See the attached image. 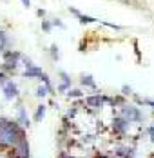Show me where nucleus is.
<instances>
[{
    "instance_id": "1",
    "label": "nucleus",
    "mask_w": 154,
    "mask_h": 158,
    "mask_svg": "<svg viewBox=\"0 0 154 158\" xmlns=\"http://www.w3.org/2000/svg\"><path fill=\"white\" fill-rule=\"evenodd\" d=\"M22 138H26V129H22L16 122L7 118L0 127V145L2 147H13Z\"/></svg>"
},
{
    "instance_id": "2",
    "label": "nucleus",
    "mask_w": 154,
    "mask_h": 158,
    "mask_svg": "<svg viewBox=\"0 0 154 158\" xmlns=\"http://www.w3.org/2000/svg\"><path fill=\"white\" fill-rule=\"evenodd\" d=\"M122 118H125L129 124L131 122H141L143 120V114H141V111L136 107V106H122Z\"/></svg>"
},
{
    "instance_id": "3",
    "label": "nucleus",
    "mask_w": 154,
    "mask_h": 158,
    "mask_svg": "<svg viewBox=\"0 0 154 158\" xmlns=\"http://www.w3.org/2000/svg\"><path fill=\"white\" fill-rule=\"evenodd\" d=\"M11 158H29V143H27V138H22V140H18L13 145Z\"/></svg>"
},
{
    "instance_id": "4",
    "label": "nucleus",
    "mask_w": 154,
    "mask_h": 158,
    "mask_svg": "<svg viewBox=\"0 0 154 158\" xmlns=\"http://www.w3.org/2000/svg\"><path fill=\"white\" fill-rule=\"evenodd\" d=\"M127 129H129V122L122 118V116H116L114 120H112V131L114 133H120V135H125L127 133Z\"/></svg>"
},
{
    "instance_id": "5",
    "label": "nucleus",
    "mask_w": 154,
    "mask_h": 158,
    "mask_svg": "<svg viewBox=\"0 0 154 158\" xmlns=\"http://www.w3.org/2000/svg\"><path fill=\"white\" fill-rule=\"evenodd\" d=\"M105 102H109V96H103V95L87 96L85 98V106H89V107H102Z\"/></svg>"
},
{
    "instance_id": "6",
    "label": "nucleus",
    "mask_w": 154,
    "mask_h": 158,
    "mask_svg": "<svg viewBox=\"0 0 154 158\" xmlns=\"http://www.w3.org/2000/svg\"><path fill=\"white\" fill-rule=\"evenodd\" d=\"M2 89H4V96L7 100H13V98L18 96V87H16V84H13V82H6L2 85Z\"/></svg>"
},
{
    "instance_id": "7",
    "label": "nucleus",
    "mask_w": 154,
    "mask_h": 158,
    "mask_svg": "<svg viewBox=\"0 0 154 158\" xmlns=\"http://www.w3.org/2000/svg\"><path fill=\"white\" fill-rule=\"evenodd\" d=\"M16 124L22 127V129H27L29 127V118H27V113H26L24 107L18 109V120H16Z\"/></svg>"
},
{
    "instance_id": "8",
    "label": "nucleus",
    "mask_w": 154,
    "mask_h": 158,
    "mask_svg": "<svg viewBox=\"0 0 154 158\" xmlns=\"http://www.w3.org/2000/svg\"><path fill=\"white\" fill-rule=\"evenodd\" d=\"M40 75H42V69L40 67H34V65H29L26 69V73H24V77H27V78H34V77L40 78Z\"/></svg>"
},
{
    "instance_id": "9",
    "label": "nucleus",
    "mask_w": 154,
    "mask_h": 158,
    "mask_svg": "<svg viewBox=\"0 0 154 158\" xmlns=\"http://www.w3.org/2000/svg\"><path fill=\"white\" fill-rule=\"evenodd\" d=\"M44 114H46V106H38V109H36V113H34V120L40 122V120L44 118Z\"/></svg>"
},
{
    "instance_id": "10",
    "label": "nucleus",
    "mask_w": 154,
    "mask_h": 158,
    "mask_svg": "<svg viewBox=\"0 0 154 158\" xmlns=\"http://www.w3.org/2000/svg\"><path fill=\"white\" fill-rule=\"evenodd\" d=\"M82 84H83V85H87V87H92V89H96V84H94L92 77H82Z\"/></svg>"
},
{
    "instance_id": "11",
    "label": "nucleus",
    "mask_w": 154,
    "mask_h": 158,
    "mask_svg": "<svg viewBox=\"0 0 154 158\" xmlns=\"http://www.w3.org/2000/svg\"><path fill=\"white\" fill-rule=\"evenodd\" d=\"M47 93H49V91H47L46 85H40V87L36 89V96H40V98H44V96H46Z\"/></svg>"
},
{
    "instance_id": "12",
    "label": "nucleus",
    "mask_w": 154,
    "mask_h": 158,
    "mask_svg": "<svg viewBox=\"0 0 154 158\" xmlns=\"http://www.w3.org/2000/svg\"><path fill=\"white\" fill-rule=\"evenodd\" d=\"M71 96H73V98H78V96H82V91H80V89H71V91H69V98H71Z\"/></svg>"
},
{
    "instance_id": "13",
    "label": "nucleus",
    "mask_w": 154,
    "mask_h": 158,
    "mask_svg": "<svg viewBox=\"0 0 154 158\" xmlns=\"http://www.w3.org/2000/svg\"><path fill=\"white\" fill-rule=\"evenodd\" d=\"M58 158H75L71 153H67V151H62L60 155H58Z\"/></svg>"
},
{
    "instance_id": "14",
    "label": "nucleus",
    "mask_w": 154,
    "mask_h": 158,
    "mask_svg": "<svg viewBox=\"0 0 154 158\" xmlns=\"http://www.w3.org/2000/svg\"><path fill=\"white\" fill-rule=\"evenodd\" d=\"M75 116H76V109H75V107L67 111V118H75Z\"/></svg>"
},
{
    "instance_id": "15",
    "label": "nucleus",
    "mask_w": 154,
    "mask_h": 158,
    "mask_svg": "<svg viewBox=\"0 0 154 158\" xmlns=\"http://www.w3.org/2000/svg\"><path fill=\"white\" fill-rule=\"evenodd\" d=\"M147 133L151 135V142H154V126H152V127H149V129H147Z\"/></svg>"
},
{
    "instance_id": "16",
    "label": "nucleus",
    "mask_w": 154,
    "mask_h": 158,
    "mask_svg": "<svg viewBox=\"0 0 154 158\" xmlns=\"http://www.w3.org/2000/svg\"><path fill=\"white\" fill-rule=\"evenodd\" d=\"M131 93H132V91H131V87H129V85H125V87H123V95H131Z\"/></svg>"
},
{
    "instance_id": "17",
    "label": "nucleus",
    "mask_w": 154,
    "mask_h": 158,
    "mask_svg": "<svg viewBox=\"0 0 154 158\" xmlns=\"http://www.w3.org/2000/svg\"><path fill=\"white\" fill-rule=\"evenodd\" d=\"M51 29V26H49V22H44V31H49Z\"/></svg>"
},
{
    "instance_id": "18",
    "label": "nucleus",
    "mask_w": 154,
    "mask_h": 158,
    "mask_svg": "<svg viewBox=\"0 0 154 158\" xmlns=\"http://www.w3.org/2000/svg\"><path fill=\"white\" fill-rule=\"evenodd\" d=\"M22 2H24V4H26V6H29V0H22Z\"/></svg>"
}]
</instances>
